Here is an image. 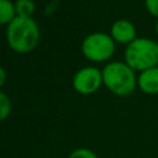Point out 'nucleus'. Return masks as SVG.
I'll list each match as a JSON object with an SVG mask.
<instances>
[{"mask_svg":"<svg viewBox=\"0 0 158 158\" xmlns=\"http://www.w3.org/2000/svg\"><path fill=\"white\" fill-rule=\"evenodd\" d=\"M102 85V72L94 65L80 68L73 77V88L81 95H91Z\"/></svg>","mask_w":158,"mask_h":158,"instance_id":"39448f33","label":"nucleus"},{"mask_svg":"<svg viewBox=\"0 0 158 158\" xmlns=\"http://www.w3.org/2000/svg\"><path fill=\"white\" fill-rule=\"evenodd\" d=\"M68 158H99V157L95 152H93L89 148H77L69 153Z\"/></svg>","mask_w":158,"mask_h":158,"instance_id":"9b49d317","label":"nucleus"},{"mask_svg":"<svg viewBox=\"0 0 158 158\" xmlns=\"http://www.w3.org/2000/svg\"><path fill=\"white\" fill-rule=\"evenodd\" d=\"M10 112H11L10 98L4 91H1V89H0V122L4 121L5 118H7Z\"/></svg>","mask_w":158,"mask_h":158,"instance_id":"9d476101","label":"nucleus"},{"mask_svg":"<svg viewBox=\"0 0 158 158\" xmlns=\"http://www.w3.org/2000/svg\"><path fill=\"white\" fill-rule=\"evenodd\" d=\"M16 17L15 2L11 0H0V25H9Z\"/></svg>","mask_w":158,"mask_h":158,"instance_id":"6e6552de","label":"nucleus"},{"mask_svg":"<svg viewBox=\"0 0 158 158\" xmlns=\"http://www.w3.org/2000/svg\"><path fill=\"white\" fill-rule=\"evenodd\" d=\"M101 72L104 86L116 96H130L137 89V74L126 62H109Z\"/></svg>","mask_w":158,"mask_h":158,"instance_id":"f03ea898","label":"nucleus"},{"mask_svg":"<svg viewBox=\"0 0 158 158\" xmlns=\"http://www.w3.org/2000/svg\"><path fill=\"white\" fill-rule=\"evenodd\" d=\"M123 62L138 73L158 67V42L148 37H137L126 46Z\"/></svg>","mask_w":158,"mask_h":158,"instance_id":"7ed1b4c3","label":"nucleus"},{"mask_svg":"<svg viewBox=\"0 0 158 158\" xmlns=\"http://www.w3.org/2000/svg\"><path fill=\"white\" fill-rule=\"evenodd\" d=\"M40 38V27L32 17L16 16L6 26V42L16 53L25 54L33 51Z\"/></svg>","mask_w":158,"mask_h":158,"instance_id":"f257e3e1","label":"nucleus"},{"mask_svg":"<svg viewBox=\"0 0 158 158\" xmlns=\"http://www.w3.org/2000/svg\"><path fill=\"white\" fill-rule=\"evenodd\" d=\"M154 31H156V35L158 36V20L156 21V25H154Z\"/></svg>","mask_w":158,"mask_h":158,"instance_id":"4468645a","label":"nucleus"},{"mask_svg":"<svg viewBox=\"0 0 158 158\" xmlns=\"http://www.w3.org/2000/svg\"><path fill=\"white\" fill-rule=\"evenodd\" d=\"M144 6L148 14L158 20V0H144Z\"/></svg>","mask_w":158,"mask_h":158,"instance_id":"f8f14e48","label":"nucleus"},{"mask_svg":"<svg viewBox=\"0 0 158 158\" xmlns=\"http://www.w3.org/2000/svg\"><path fill=\"white\" fill-rule=\"evenodd\" d=\"M137 88L146 95L158 94V67L148 68L137 74Z\"/></svg>","mask_w":158,"mask_h":158,"instance_id":"0eeeda50","label":"nucleus"},{"mask_svg":"<svg viewBox=\"0 0 158 158\" xmlns=\"http://www.w3.org/2000/svg\"><path fill=\"white\" fill-rule=\"evenodd\" d=\"M116 43L106 32L89 33L81 42L80 49L83 56L94 63L107 62L115 53Z\"/></svg>","mask_w":158,"mask_h":158,"instance_id":"20e7f679","label":"nucleus"},{"mask_svg":"<svg viewBox=\"0 0 158 158\" xmlns=\"http://www.w3.org/2000/svg\"><path fill=\"white\" fill-rule=\"evenodd\" d=\"M5 81H6V72H5V69L0 65V89L4 86Z\"/></svg>","mask_w":158,"mask_h":158,"instance_id":"ddd939ff","label":"nucleus"},{"mask_svg":"<svg viewBox=\"0 0 158 158\" xmlns=\"http://www.w3.org/2000/svg\"><path fill=\"white\" fill-rule=\"evenodd\" d=\"M15 10H16V16L32 17V15L36 10V5H35L33 0H16Z\"/></svg>","mask_w":158,"mask_h":158,"instance_id":"1a4fd4ad","label":"nucleus"},{"mask_svg":"<svg viewBox=\"0 0 158 158\" xmlns=\"http://www.w3.org/2000/svg\"><path fill=\"white\" fill-rule=\"evenodd\" d=\"M110 36L115 41V43L128 44L133 40L137 38V30L133 22L126 19L116 20L110 27Z\"/></svg>","mask_w":158,"mask_h":158,"instance_id":"423d86ee","label":"nucleus"}]
</instances>
